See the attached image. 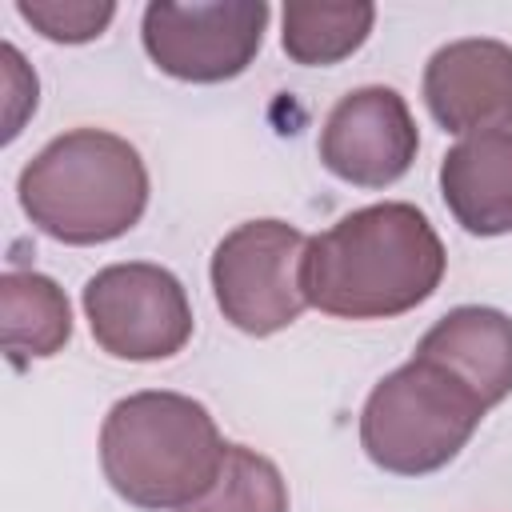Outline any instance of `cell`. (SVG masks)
<instances>
[{
	"instance_id": "1",
	"label": "cell",
	"mask_w": 512,
	"mask_h": 512,
	"mask_svg": "<svg viewBox=\"0 0 512 512\" xmlns=\"http://www.w3.org/2000/svg\"><path fill=\"white\" fill-rule=\"evenodd\" d=\"M444 276V244L412 204H368L304 248V300L340 320H388L424 304Z\"/></svg>"
},
{
	"instance_id": "2",
	"label": "cell",
	"mask_w": 512,
	"mask_h": 512,
	"mask_svg": "<svg viewBox=\"0 0 512 512\" xmlns=\"http://www.w3.org/2000/svg\"><path fill=\"white\" fill-rule=\"evenodd\" d=\"M24 216L60 244H104L124 236L148 204L140 152L104 128H72L48 140L20 172Z\"/></svg>"
},
{
	"instance_id": "3",
	"label": "cell",
	"mask_w": 512,
	"mask_h": 512,
	"mask_svg": "<svg viewBox=\"0 0 512 512\" xmlns=\"http://www.w3.org/2000/svg\"><path fill=\"white\" fill-rule=\"evenodd\" d=\"M228 444L208 408L180 392H136L100 428L104 480L136 508H184L220 472Z\"/></svg>"
},
{
	"instance_id": "4",
	"label": "cell",
	"mask_w": 512,
	"mask_h": 512,
	"mask_svg": "<svg viewBox=\"0 0 512 512\" xmlns=\"http://www.w3.org/2000/svg\"><path fill=\"white\" fill-rule=\"evenodd\" d=\"M488 404L448 368L412 356L388 372L360 412V444L368 460L396 476L444 468L476 432Z\"/></svg>"
},
{
	"instance_id": "5",
	"label": "cell",
	"mask_w": 512,
	"mask_h": 512,
	"mask_svg": "<svg viewBox=\"0 0 512 512\" xmlns=\"http://www.w3.org/2000/svg\"><path fill=\"white\" fill-rule=\"evenodd\" d=\"M304 232L284 220H248L212 252V292L228 324L272 336L304 312Z\"/></svg>"
},
{
	"instance_id": "6",
	"label": "cell",
	"mask_w": 512,
	"mask_h": 512,
	"mask_svg": "<svg viewBox=\"0 0 512 512\" xmlns=\"http://www.w3.org/2000/svg\"><path fill=\"white\" fill-rule=\"evenodd\" d=\"M84 316L116 360H168L192 336L184 284L160 264H108L84 284Z\"/></svg>"
},
{
	"instance_id": "7",
	"label": "cell",
	"mask_w": 512,
	"mask_h": 512,
	"mask_svg": "<svg viewBox=\"0 0 512 512\" xmlns=\"http://www.w3.org/2000/svg\"><path fill=\"white\" fill-rule=\"evenodd\" d=\"M272 8L256 4H148L144 48L176 80L220 84L240 76L264 40Z\"/></svg>"
},
{
	"instance_id": "8",
	"label": "cell",
	"mask_w": 512,
	"mask_h": 512,
	"mask_svg": "<svg viewBox=\"0 0 512 512\" xmlns=\"http://www.w3.org/2000/svg\"><path fill=\"white\" fill-rule=\"evenodd\" d=\"M416 120L396 88L372 84L336 100L320 128V160L356 188H388L416 160Z\"/></svg>"
},
{
	"instance_id": "9",
	"label": "cell",
	"mask_w": 512,
	"mask_h": 512,
	"mask_svg": "<svg viewBox=\"0 0 512 512\" xmlns=\"http://www.w3.org/2000/svg\"><path fill=\"white\" fill-rule=\"evenodd\" d=\"M424 104L444 132H504L512 124V48L452 40L424 68Z\"/></svg>"
},
{
	"instance_id": "10",
	"label": "cell",
	"mask_w": 512,
	"mask_h": 512,
	"mask_svg": "<svg viewBox=\"0 0 512 512\" xmlns=\"http://www.w3.org/2000/svg\"><path fill=\"white\" fill-rule=\"evenodd\" d=\"M416 356L448 368L488 408L512 392V320L500 308H452L424 332Z\"/></svg>"
},
{
	"instance_id": "11",
	"label": "cell",
	"mask_w": 512,
	"mask_h": 512,
	"mask_svg": "<svg viewBox=\"0 0 512 512\" xmlns=\"http://www.w3.org/2000/svg\"><path fill=\"white\" fill-rule=\"evenodd\" d=\"M440 196L472 236L512 232V132H480L448 148Z\"/></svg>"
},
{
	"instance_id": "12",
	"label": "cell",
	"mask_w": 512,
	"mask_h": 512,
	"mask_svg": "<svg viewBox=\"0 0 512 512\" xmlns=\"http://www.w3.org/2000/svg\"><path fill=\"white\" fill-rule=\"evenodd\" d=\"M0 336L16 368L32 356H56L72 336V312L56 280L40 272H4L0 276Z\"/></svg>"
},
{
	"instance_id": "13",
	"label": "cell",
	"mask_w": 512,
	"mask_h": 512,
	"mask_svg": "<svg viewBox=\"0 0 512 512\" xmlns=\"http://www.w3.org/2000/svg\"><path fill=\"white\" fill-rule=\"evenodd\" d=\"M376 8L372 4H312V0H292L284 4V32L280 44L296 64L324 68L344 56H352L368 32H372Z\"/></svg>"
},
{
	"instance_id": "14",
	"label": "cell",
	"mask_w": 512,
	"mask_h": 512,
	"mask_svg": "<svg viewBox=\"0 0 512 512\" xmlns=\"http://www.w3.org/2000/svg\"><path fill=\"white\" fill-rule=\"evenodd\" d=\"M176 512H288V488L268 456L228 444L216 480Z\"/></svg>"
},
{
	"instance_id": "15",
	"label": "cell",
	"mask_w": 512,
	"mask_h": 512,
	"mask_svg": "<svg viewBox=\"0 0 512 512\" xmlns=\"http://www.w3.org/2000/svg\"><path fill=\"white\" fill-rule=\"evenodd\" d=\"M16 12L48 40L56 44H84V40H96L112 16H116V4L100 0V4H72V0H20Z\"/></svg>"
},
{
	"instance_id": "16",
	"label": "cell",
	"mask_w": 512,
	"mask_h": 512,
	"mask_svg": "<svg viewBox=\"0 0 512 512\" xmlns=\"http://www.w3.org/2000/svg\"><path fill=\"white\" fill-rule=\"evenodd\" d=\"M0 68H4V140H16L28 112H36V76L16 52V44L0 48Z\"/></svg>"
}]
</instances>
